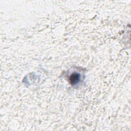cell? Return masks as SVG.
<instances>
[{
  "instance_id": "1",
  "label": "cell",
  "mask_w": 131,
  "mask_h": 131,
  "mask_svg": "<svg viewBox=\"0 0 131 131\" xmlns=\"http://www.w3.org/2000/svg\"><path fill=\"white\" fill-rule=\"evenodd\" d=\"M80 80V75L77 73H74L70 77V82L72 85L78 83Z\"/></svg>"
}]
</instances>
